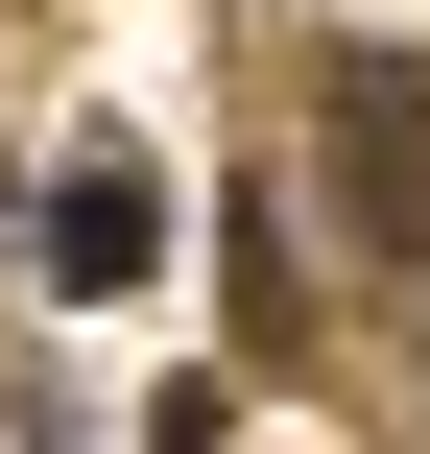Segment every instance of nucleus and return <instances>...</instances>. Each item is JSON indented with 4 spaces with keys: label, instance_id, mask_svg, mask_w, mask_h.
<instances>
[{
    "label": "nucleus",
    "instance_id": "f257e3e1",
    "mask_svg": "<svg viewBox=\"0 0 430 454\" xmlns=\"http://www.w3.org/2000/svg\"><path fill=\"white\" fill-rule=\"evenodd\" d=\"M144 263H168V192H144V168H120V144H96V168H72V192H48V287H72V311H120V287H144Z\"/></svg>",
    "mask_w": 430,
    "mask_h": 454
}]
</instances>
